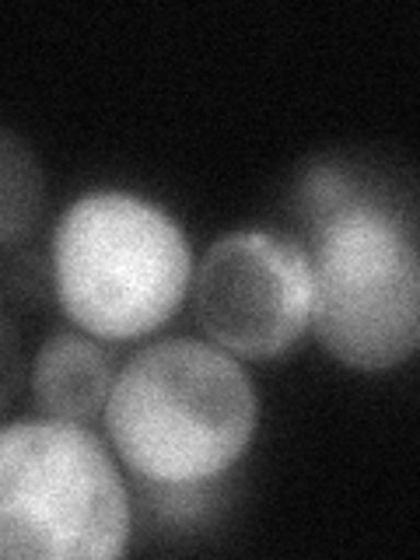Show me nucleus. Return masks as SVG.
<instances>
[{
	"instance_id": "f257e3e1",
	"label": "nucleus",
	"mask_w": 420,
	"mask_h": 560,
	"mask_svg": "<svg viewBox=\"0 0 420 560\" xmlns=\"http://www.w3.org/2000/svg\"><path fill=\"white\" fill-rule=\"evenodd\" d=\"M102 413L140 487H197L214 483L249 452L259 396L221 347L162 340L122 364Z\"/></svg>"
},
{
	"instance_id": "f03ea898",
	"label": "nucleus",
	"mask_w": 420,
	"mask_h": 560,
	"mask_svg": "<svg viewBox=\"0 0 420 560\" xmlns=\"http://www.w3.org/2000/svg\"><path fill=\"white\" fill-rule=\"evenodd\" d=\"M52 288L88 337L127 343L162 329L192 284L186 232L137 192L92 189L52 228Z\"/></svg>"
},
{
	"instance_id": "7ed1b4c3",
	"label": "nucleus",
	"mask_w": 420,
	"mask_h": 560,
	"mask_svg": "<svg viewBox=\"0 0 420 560\" xmlns=\"http://www.w3.org/2000/svg\"><path fill=\"white\" fill-rule=\"evenodd\" d=\"M308 329L350 372H389L420 340V253L413 210L396 197L350 203L305 228Z\"/></svg>"
},
{
	"instance_id": "20e7f679",
	"label": "nucleus",
	"mask_w": 420,
	"mask_h": 560,
	"mask_svg": "<svg viewBox=\"0 0 420 560\" xmlns=\"http://www.w3.org/2000/svg\"><path fill=\"white\" fill-rule=\"evenodd\" d=\"M130 542V490L109 448L67 420L0 428V560H109Z\"/></svg>"
},
{
	"instance_id": "39448f33",
	"label": "nucleus",
	"mask_w": 420,
	"mask_h": 560,
	"mask_svg": "<svg viewBox=\"0 0 420 560\" xmlns=\"http://www.w3.org/2000/svg\"><path fill=\"white\" fill-rule=\"evenodd\" d=\"M197 319L232 358L288 354L312 319L305 245L259 228L221 235L197 267Z\"/></svg>"
},
{
	"instance_id": "423d86ee",
	"label": "nucleus",
	"mask_w": 420,
	"mask_h": 560,
	"mask_svg": "<svg viewBox=\"0 0 420 560\" xmlns=\"http://www.w3.org/2000/svg\"><path fill=\"white\" fill-rule=\"evenodd\" d=\"M113 361L105 347L78 329H57L32 361V402L49 420L84 424L105 410L113 393Z\"/></svg>"
},
{
	"instance_id": "0eeeda50",
	"label": "nucleus",
	"mask_w": 420,
	"mask_h": 560,
	"mask_svg": "<svg viewBox=\"0 0 420 560\" xmlns=\"http://www.w3.org/2000/svg\"><path fill=\"white\" fill-rule=\"evenodd\" d=\"M46 179L35 151L0 127V253L22 245L43 218Z\"/></svg>"
},
{
	"instance_id": "6e6552de",
	"label": "nucleus",
	"mask_w": 420,
	"mask_h": 560,
	"mask_svg": "<svg viewBox=\"0 0 420 560\" xmlns=\"http://www.w3.org/2000/svg\"><path fill=\"white\" fill-rule=\"evenodd\" d=\"M375 197H389V192H382L378 186L361 179V175L354 168H347L340 158L308 162L294 186V207H298V218L305 221V228L329 218V214H337V210H343L350 203L375 200Z\"/></svg>"
},
{
	"instance_id": "1a4fd4ad",
	"label": "nucleus",
	"mask_w": 420,
	"mask_h": 560,
	"mask_svg": "<svg viewBox=\"0 0 420 560\" xmlns=\"http://www.w3.org/2000/svg\"><path fill=\"white\" fill-rule=\"evenodd\" d=\"M22 378H25L22 337H18V326L8 315V308L0 305V410H8L14 393L22 389Z\"/></svg>"
}]
</instances>
